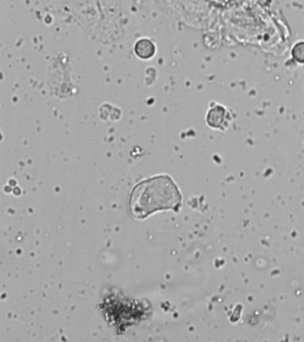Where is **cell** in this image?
Here are the masks:
<instances>
[{"label":"cell","mask_w":304,"mask_h":342,"mask_svg":"<svg viewBox=\"0 0 304 342\" xmlns=\"http://www.w3.org/2000/svg\"><path fill=\"white\" fill-rule=\"evenodd\" d=\"M292 56L296 62L304 64V41H300L293 46Z\"/></svg>","instance_id":"4"},{"label":"cell","mask_w":304,"mask_h":342,"mask_svg":"<svg viewBox=\"0 0 304 342\" xmlns=\"http://www.w3.org/2000/svg\"><path fill=\"white\" fill-rule=\"evenodd\" d=\"M134 52L138 58L143 60H148L155 54L156 48L153 41L148 38H141L136 42Z\"/></svg>","instance_id":"3"},{"label":"cell","mask_w":304,"mask_h":342,"mask_svg":"<svg viewBox=\"0 0 304 342\" xmlns=\"http://www.w3.org/2000/svg\"><path fill=\"white\" fill-rule=\"evenodd\" d=\"M182 196L169 176L161 175L138 183L129 198L130 214L143 220L159 210L178 212Z\"/></svg>","instance_id":"1"},{"label":"cell","mask_w":304,"mask_h":342,"mask_svg":"<svg viewBox=\"0 0 304 342\" xmlns=\"http://www.w3.org/2000/svg\"><path fill=\"white\" fill-rule=\"evenodd\" d=\"M206 122L211 128L225 130L230 122V115L224 106L216 104L208 110Z\"/></svg>","instance_id":"2"}]
</instances>
